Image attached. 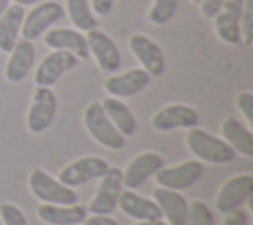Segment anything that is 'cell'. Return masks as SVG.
Wrapping results in <instances>:
<instances>
[{"instance_id": "1", "label": "cell", "mask_w": 253, "mask_h": 225, "mask_svg": "<svg viewBox=\"0 0 253 225\" xmlns=\"http://www.w3.org/2000/svg\"><path fill=\"white\" fill-rule=\"evenodd\" d=\"M186 144L190 152L200 162H211V164H231L237 156V152L223 140L213 134H210L204 128H188L186 132Z\"/></svg>"}, {"instance_id": "2", "label": "cell", "mask_w": 253, "mask_h": 225, "mask_svg": "<svg viewBox=\"0 0 253 225\" xmlns=\"http://www.w3.org/2000/svg\"><path fill=\"white\" fill-rule=\"evenodd\" d=\"M28 186L36 199L42 203H53V205H73L79 203V195L73 188L63 186L57 178L49 176L42 168H34L28 178Z\"/></svg>"}, {"instance_id": "3", "label": "cell", "mask_w": 253, "mask_h": 225, "mask_svg": "<svg viewBox=\"0 0 253 225\" xmlns=\"http://www.w3.org/2000/svg\"><path fill=\"white\" fill-rule=\"evenodd\" d=\"M83 122L89 132V136L99 142L103 148L109 150H121L125 146V136L115 128V124L105 114L101 103H89L83 112Z\"/></svg>"}, {"instance_id": "4", "label": "cell", "mask_w": 253, "mask_h": 225, "mask_svg": "<svg viewBox=\"0 0 253 225\" xmlns=\"http://www.w3.org/2000/svg\"><path fill=\"white\" fill-rule=\"evenodd\" d=\"M63 16H65V10H63V6L57 0L40 2V4H36L24 16L20 36L24 39H28V41H34V39L42 38L53 24H57L59 20H63Z\"/></svg>"}, {"instance_id": "5", "label": "cell", "mask_w": 253, "mask_h": 225, "mask_svg": "<svg viewBox=\"0 0 253 225\" xmlns=\"http://www.w3.org/2000/svg\"><path fill=\"white\" fill-rule=\"evenodd\" d=\"M57 112V99L51 87H36L32 93L30 109L26 114V126L32 134H42L45 132Z\"/></svg>"}, {"instance_id": "6", "label": "cell", "mask_w": 253, "mask_h": 225, "mask_svg": "<svg viewBox=\"0 0 253 225\" xmlns=\"http://www.w3.org/2000/svg\"><path fill=\"white\" fill-rule=\"evenodd\" d=\"M109 170V162L101 156H83L69 162L65 168L59 170L57 180L67 188L85 186L93 180H101Z\"/></svg>"}, {"instance_id": "7", "label": "cell", "mask_w": 253, "mask_h": 225, "mask_svg": "<svg viewBox=\"0 0 253 225\" xmlns=\"http://www.w3.org/2000/svg\"><path fill=\"white\" fill-rule=\"evenodd\" d=\"M123 189H125V186H123V170L117 168V166H109V170L101 178L99 189L93 195L87 211H91L93 215H111V211L117 209L119 195H121Z\"/></svg>"}, {"instance_id": "8", "label": "cell", "mask_w": 253, "mask_h": 225, "mask_svg": "<svg viewBox=\"0 0 253 225\" xmlns=\"http://www.w3.org/2000/svg\"><path fill=\"white\" fill-rule=\"evenodd\" d=\"M202 176H204V164L200 160H188V162H182V164H176V166H168V168L162 166L154 174V180H156L158 188L180 191V189L192 188Z\"/></svg>"}, {"instance_id": "9", "label": "cell", "mask_w": 253, "mask_h": 225, "mask_svg": "<svg viewBox=\"0 0 253 225\" xmlns=\"http://www.w3.org/2000/svg\"><path fill=\"white\" fill-rule=\"evenodd\" d=\"M87 47H89V55L95 57L97 65L101 71L113 75L121 69V63H123V57H121V51L117 47V43L111 39L109 34H105L103 30L95 28V30H89L87 36Z\"/></svg>"}, {"instance_id": "10", "label": "cell", "mask_w": 253, "mask_h": 225, "mask_svg": "<svg viewBox=\"0 0 253 225\" xmlns=\"http://www.w3.org/2000/svg\"><path fill=\"white\" fill-rule=\"evenodd\" d=\"M77 65H79V59L73 53L63 49H53L40 61L34 73V83L36 87H53L67 71L75 69Z\"/></svg>"}, {"instance_id": "11", "label": "cell", "mask_w": 253, "mask_h": 225, "mask_svg": "<svg viewBox=\"0 0 253 225\" xmlns=\"http://www.w3.org/2000/svg\"><path fill=\"white\" fill-rule=\"evenodd\" d=\"M253 191V176L251 174H235L231 178H227L217 195H215V209L219 213H229L237 207H241Z\"/></svg>"}, {"instance_id": "12", "label": "cell", "mask_w": 253, "mask_h": 225, "mask_svg": "<svg viewBox=\"0 0 253 225\" xmlns=\"http://www.w3.org/2000/svg\"><path fill=\"white\" fill-rule=\"evenodd\" d=\"M198 122H200L198 111L190 105H180V103L162 107L152 114V120H150L152 128L160 132H170L176 128H194L198 126Z\"/></svg>"}, {"instance_id": "13", "label": "cell", "mask_w": 253, "mask_h": 225, "mask_svg": "<svg viewBox=\"0 0 253 225\" xmlns=\"http://www.w3.org/2000/svg\"><path fill=\"white\" fill-rule=\"evenodd\" d=\"M128 47H130L132 55L136 57V61L142 65V69L150 77H160L164 73L166 59H164L160 45L154 39H150L144 34H132L128 38Z\"/></svg>"}, {"instance_id": "14", "label": "cell", "mask_w": 253, "mask_h": 225, "mask_svg": "<svg viewBox=\"0 0 253 225\" xmlns=\"http://www.w3.org/2000/svg\"><path fill=\"white\" fill-rule=\"evenodd\" d=\"M241 10H243V0H225L219 12L211 18L215 36L229 45L241 43V26H239Z\"/></svg>"}, {"instance_id": "15", "label": "cell", "mask_w": 253, "mask_h": 225, "mask_svg": "<svg viewBox=\"0 0 253 225\" xmlns=\"http://www.w3.org/2000/svg\"><path fill=\"white\" fill-rule=\"evenodd\" d=\"M150 75L142 69V67H134L128 69L125 73H113L105 79L103 87L109 93V97L115 99H123V97H134L138 93H142L148 83H150Z\"/></svg>"}, {"instance_id": "16", "label": "cell", "mask_w": 253, "mask_h": 225, "mask_svg": "<svg viewBox=\"0 0 253 225\" xmlns=\"http://www.w3.org/2000/svg\"><path fill=\"white\" fill-rule=\"evenodd\" d=\"M162 166H164V160H162L160 154H156V152H140L123 170V186L126 189H136L148 178H152Z\"/></svg>"}, {"instance_id": "17", "label": "cell", "mask_w": 253, "mask_h": 225, "mask_svg": "<svg viewBox=\"0 0 253 225\" xmlns=\"http://www.w3.org/2000/svg\"><path fill=\"white\" fill-rule=\"evenodd\" d=\"M43 41L47 47L51 49H63L73 53L79 61L89 57V47H87V39L79 30H71V28H55V30H47L43 34Z\"/></svg>"}, {"instance_id": "18", "label": "cell", "mask_w": 253, "mask_h": 225, "mask_svg": "<svg viewBox=\"0 0 253 225\" xmlns=\"http://www.w3.org/2000/svg\"><path fill=\"white\" fill-rule=\"evenodd\" d=\"M34 59H36V47H34V41H28V39H18L14 49L10 51V57L6 61V67H4V77L8 83H20L26 79V75L30 73L32 65H34Z\"/></svg>"}, {"instance_id": "19", "label": "cell", "mask_w": 253, "mask_h": 225, "mask_svg": "<svg viewBox=\"0 0 253 225\" xmlns=\"http://www.w3.org/2000/svg\"><path fill=\"white\" fill-rule=\"evenodd\" d=\"M117 207L126 215L132 217L136 221H154V219H162L160 207L156 205L154 199L142 197L138 193H134L132 189H123L119 195V203Z\"/></svg>"}, {"instance_id": "20", "label": "cell", "mask_w": 253, "mask_h": 225, "mask_svg": "<svg viewBox=\"0 0 253 225\" xmlns=\"http://www.w3.org/2000/svg\"><path fill=\"white\" fill-rule=\"evenodd\" d=\"M152 195H154L156 205L160 207V213L166 217L168 225H186V221H188V201L182 193L156 186Z\"/></svg>"}, {"instance_id": "21", "label": "cell", "mask_w": 253, "mask_h": 225, "mask_svg": "<svg viewBox=\"0 0 253 225\" xmlns=\"http://www.w3.org/2000/svg\"><path fill=\"white\" fill-rule=\"evenodd\" d=\"M38 217L47 225H81L87 217V207L81 203H73V205L42 203L38 207Z\"/></svg>"}, {"instance_id": "22", "label": "cell", "mask_w": 253, "mask_h": 225, "mask_svg": "<svg viewBox=\"0 0 253 225\" xmlns=\"http://www.w3.org/2000/svg\"><path fill=\"white\" fill-rule=\"evenodd\" d=\"M221 136L237 154H241L245 158H253V132L237 116L223 118Z\"/></svg>"}, {"instance_id": "23", "label": "cell", "mask_w": 253, "mask_h": 225, "mask_svg": "<svg viewBox=\"0 0 253 225\" xmlns=\"http://www.w3.org/2000/svg\"><path fill=\"white\" fill-rule=\"evenodd\" d=\"M24 6L12 4L6 8V12L0 16V51L10 53L20 39V30L24 22Z\"/></svg>"}, {"instance_id": "24", "label": "cell", "mask_w": 253, "mask_h": 225, "mask_svg": "<svg viewBox=\"0 0 253 225\" xmlns=\"http://www.w3.org/2000/svg\"><path fill=\"white\" fill-rule=\"evenodd\" d=\"M105 114L109 116V120L115 124V128L126 138V136H132L136 132V118L132 114V111L121 101V99H115V97H109L101 103Z\"/></svg>"}, {"instance_id": "25", "label": "cell", "mask_w": 253, "mask_h": 225, "mask_svg": "<svg viewBox=\"0 0 253 225\" xmlns=\"http://www.w3.org/2000/svg\"><path fill=\"white\" fill-rule=\"evenodd\" d=\"M65 12H67L71 24L75 26V30H79V32H89L99 26V20L91 10L89 0H67Z\"/></svg>"}, {"instance_id": "26", "label": "cell", "mask_w": 253, "mask_h": 225, "mask_svg": "<svg viewBox=\"0 0 253 225\" xmlns=\"http://www.w3.org/2000/svg\"><path fill=\"white\" fill-rule=\"evenodd\" d=\"M176 8H178V0H152L146 20L154 26H164L174 18Z\"/></svg>"}, {"instance_id": "27", "label": "cell", "mask_w": 253, "mask_h": 225, "mask_svg": "<svg viewBox=\"0 0 253 225\" xmlns=\"http://www.w3.org/2000/svg\"><path fill=\"white\" fill-rule=\"evenodd\" d=\"M186 225H215L211 209L208 207L206 201L194 199L192 203H188V221H186Z\"/></svg>"}, {"instance_id": "28", "label": "cell", "mask_w": 253, "mask_h": 225, "mask_svg": "<svg viewBox=\"0 0 253 225\" xmlns=\"http://www.w3.org/2000/svg\"><path fill=\"white\" fill-rule=\"evenodd\" d=\"M239 26H241V43L251 45L253 43V0H243Z\"/></svg>"}, {"instance_id": "29", "label": "cell", "mask_w": 253, "mask_h": 225, "mask_svg": "<svg viewBox=\"0 0 253 225\" xmlns=\"http://www.w3.org/2000/svg\"><path fill=\"white\" fill-rule=\"evenodd\" d=\"M0 223L2 225H28L24 211L16 203H0Z\"/></svg>"}, {"instance_id": "30", "label": "cell", "mask_w": 253, "mask_h": 225, "mask_svg": "<svg viewBox=\"0 0 253 225\" xmlns=\"http://www.w3.org/2000/svg\"><path fill=\"white\" fill-rule=\"evenodd\" d=\"M235 107L247 120V126H253V93L251 91H241L235 97Z\"/></svg>"}, {"instance_id": "31", "label": "cell", "mask_w": 253, "mask_h": 225, "mask_svg": "<svg viewBox=\"0 0 253 225\" xmlns=\"http://www.w3.org/2000/svg\"><path fill=\"white\" fill-rule=\"evenodd\" d=\"M223 2H225V0H200V14H202L204 18L211 20V18L219 12V8L223 6Z\"/></svg>"}, {"instance_id": "32", "label": "cell", "mask_w": 253, "mask_h": 225, "mask_svg": "<svg viewBox=\"0 0 253 225\" xmlns=\"http://www.w3.org/2000/svg\"><path fill=\"white\" fill-rule=\"evenodd\" d=\"M221 225H249V217H247V213L241 207H237V209L225 213Z\"/></svg>"}, {"instance_id": "33", "label": "cell", "mask_w": 253, "mask_h": 225, "mask_svg": "<svg viewBox=\"0 0 253 225\" xmlns=\"http://www.w3.org/2000/svg\"><path fill=\"white\" fill-rule=\"evenodd\" d=\"M115 0H91V10L95 16H107L113 10Z\"/></svg>"}, {"instance_id": "34", "label": "cell", "mask_w": 253, "mask_h": 225, "mask_svg": "<svg viewBox=\"0 0 253 225\" xmlns=\"http://www.w3.org/2000/svg\"><path fill=\"white\" fill-rule=\"evenodd\" d=\"M83 223L85 225H119V221L113 219L111 215H91V217H85Z\"/></svg>"}, {"instance_id": "35", "label": "cell", "mask_w": 253, "mask_h": 225, "mask_svg": "<svg viewBox=\"0 0 253 225\" xmlns=\"http://www.w3.org/2000/svg\"><path fill=\"white\" fill-rule=\"evenodd\" d=\"M134 225H168V223L162 221V219H154V221H138V223H134Z\"/></svg>"}, {"instance_id": "36", "label": "cell", "mask_w": 253, "mask_h": 225, "mask_svg": "<svg viewBox=\"0 0 253 225\" xmlns=\"http://www.w3.org/2000/svg\"><path fill=\"white\" fill-rule=\"evenodd\" d=\"M10 6V0H0V16L6 12V8Z\"/></svg>"}, {"instance_id": "37", "label": "cell", "mask_w": 253, "mask_h": 225, "mask_svg": "<svg viewBox=\"0 0 253 225\" xmlns=\"http://www.w3.org/2000/svg\"><path fill=\"white\" fill-rule=\"evenodd\" d=\"M14 4H20V6H32V4H36V0H14Z\"/></svg>"}, {"instance_id": "38", "label": "cell", "mask_w": 253, "mask_h": 225, "mask_svg": "<svg viewBox=\"0 0 253 225\" xmlns=\"http://www.w3.org/2000/svg\"><path fill=\"white\" fill-rule=\"evenodd\" d=\"M192 2H196V4H200V0H192Z\"/></svg>"}, {"instance_id": "39", "label": "cell", "mask_w": 253, "mask_h": 225, "mask_svg": "<svg viewBox=\"0 0 253 225\" xmlns=\"http://www.w3.org/2000/svg\"><path fill=\"white\" fill-rule=\"evenodd\" d=\"M0 225H2V223H0Z\"/></svg>"}]
</instances>
